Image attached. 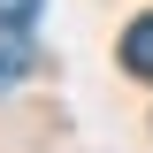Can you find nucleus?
Returning a JSON list of instances; mask_svg holds the SVG:
<instances>
[{
    "mask_svg": "<svg viewBox=\"0 0 153 153\" xmlns=\"http://www.w3.org/2000/svg\"><path fill=\"white\" fill-rule=\"evenodd\" d=\"M123 69H130V76H153V16H138L130 31H123Z\"/></svg>",
    "mask_w": 153,
    "mask_h": 153,
    "instance_id": "1",
    "label": "nucleus"
},
{
    "mask_svg": "<svg viewBox=\"0 0 153 153\" xmlns=\"http://www.w3.org/2000/svg\"><path fill=\"white\" fill-rule=\"evenodd\" d=\"M23 69H31V54H23V31H0V84H16Z\"/></svg>",
    "mask_w": 153,
    "mask_h": 153,
    "instance_id": "2",
    "label": "nucleus"
},
{
    "mask_svg": "<svg viewBox=\"0 0 153 153\" xmlns=\"http://www.w3.org/2000/svg\"><path fill=\"white\" fill-rule=\"evenodd\" d=\"M46 16V0H0V31H31Z\"/></svg>",
    "mask_w": 153,
    "mask_h": 153,
    "instance_id": "3",
    "label": "nucleus"
}]
</instances>
